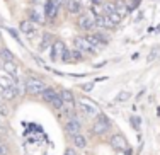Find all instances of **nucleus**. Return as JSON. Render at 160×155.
<instances>
[{"mask_svg":"<svg viewBox=\"0 0 160 155\" xmlns=\"http://www.w3.org/2000/svg\"><path fill=\"white\" fill-rule=\"evenodd\" d=\"M51 46H53V36L49 34V32H44L39 48H41V50H46V48H51Z\"/></svg>","mask_w":160,"mask_h":155,"instance_id":"obj_17","label":"nucleus"},{"mask_svg":"<svg viewBox=\"0 0 160 155\" xmlns=\"http://www.w3.org/2000/svg\"><path fill=\"white\" fill-rule=\"evenodd\" d=\"M53 3H55V5H58V7H62L63 3H65V0H53Z\"/></svg>","mask_w":160,"mask_h":155,"instance_id":"obj_35","label":"nucleus"},{"mask_svg":"<svg viewBox=\"0 0 160 155\" xmlns=\"http://www.w3.org/2000/svg\"><path fill=\"white\" fill-rule=\"evenodd\" d=\"M29 16H31L32 22H36V24H41V22H43V19H44L43 14H41L38 9H31V10H29Z\"/></svg>","mask_w":160,"mask_h":155,"instance_id":"obj_19","label":"nucleus"},{"mask_svg":"<svg viewBox=\"0 0 160 155\" xmlns=\"http://www.w3.org/2000/svg\"><path fill=\"white\" fill-rule=\"evenodd\" d=\"M102 9H104V14H106V16H109V14L114 12V3H111V2L102 3Z\"/></svg>","mask_w":160,"mask_h":155,"instance_id":"obj_26","label":"nucleus"},{"mask_svg":"<svg viewBox=\"0 0 160 155\" xmlns=\"http://www.w3.org/2000/svg\"><path fill=\"white\" fill-rule=\"evenodd\" d=\"M21 31L24 32V34H34L36 32V24H32V22H28V21H24V22H21Z\"/></svg>","mask_w":160,"mask_h":155,"instance_id":"obj_15","label":"nucleus"},{"mask_svg":"<svg viewBox=\"0 0 160 155\" xmlns=\"http://www.w3.org/2000/svg\"><path fill=\"white\" fill-rule=\"evenodd\" d=\"M111 147L114 150H126L128 148V142L124 140V137H121L119 133L111 137Z\"/></svg>","mask_w":160,"mask_h":155,"instance_id":"obj_9","label":"nucleus"},{"mask_svg":"<svg viewBox=\"0 0 160 155\" xmlns=\"http://www.w3.org/2000/svg\"><path fill=\"white\" fill-rule=\"evenodd\" d=\"M109 126H111V121H109L108 116L97 114V119H96V123H94V126H92V133L97 135V137H101V135L108 133Z\"/></svg>","mask_w":160,"mask_h":155,"instance_id":"obj_1","label":"nucleus"},{"mask_svg":"<svg viewBox=\"0 0 160 155\" xmlns=\"http://www.w3.org/2000/svg\"><path fill=\"white\" fill-rule=\"evenodd\" d=\"M129 97H131V92L124 90V92H119V94H118L114 101H116V102H124V101H128V99H129Z\"/></svg>","mask_w":160,"mask_h":155,"instance_id":"obj_24","label":"nucleus"},{"mask_svg":"<svg viewBox=\"0 0 160 155\" xmlns=\"http://www.w3.org/2000/svg\"><path fill=\"white\" fill-rule=\"evenodd\" d=\"M60 96H62V99H63V108L68 111V114H70V116H73L75 101H73L72 92H70V90H62V92H60Z\"/></svg>","mask_w":160,"mask_h":155,"instance_id":"obj_5","label":"nucleus"},{"mask_svg":"<svg viewBox=\"0 0 160 155\" xmlns=\"http://www.w3.org/2000/svg\"><path fill=\"white\" fill-rule=\"evenodd\" d=\"M77 2H80V0H77Z\"/></svg>","mask_w":160,"mask_h":155,"instance_id":"obj_37","label":"nucleus"},{"mask_svg":"<svg viewBox=\"0 0 160 155\" xmlns=\"http://www.w3.org/2000/svg\"><path fill=\"white\" fill-rule=\"evenodd\" d=\"M78 109L83 112V114L90 116V118H94V116L101 114V111H99V108L94 102H89V101H80V106Z\"/></svg>","mask_w":160,"mask_h":155,"instance_id":"obj_4","label":"nucleus"},{"mask_svg":"<svg viewBox=\"0 0 160 155\" xmlns=\"http://www.w3.org/2000/svg\"><path fill=\"white\" fill-rule=\"evenodd\" d=\"M58 5L53 3V0H46V9H44V14H46L48 19H55L56 14H58Z\"/></svg>","mask_w":160,"mask_h":155,"instance_id":"obj_11","label":"nucleus"},{"mask_svg":"<svg viewBox=\"0 0 160 155\" xmlns=\"http://www.w3.org/2000/svg\"><path fill=\"white\" fill-rule=\"evenodd\" d=\"M55 96H56V90H55V89H51V87H46V89L43 90V94H41L43 101H44V102H48V104L53 101V97H55Z\"/></svg>","mask_w":160,"mask_h":155,"instance_id":"obj_16","label":"nucleus"},{"mask_svg":"<svg viewBox=\"0 0 160 155\" xmlns=\"http://www.w3.org/2000/svg\"><path fill=\"white\" fill-rule=\"evenodd\" d=\"M90 14H92L94 17L104 16V9H102L101 3H92V7H90Z\"/></svg>","mask_w":160,"mask_h":155,"instance_id":"obj_21","label":"nucleus"},{"mask_svg":"<svg viewBox=\"0 0 160 155\" xmlns=\"http://www.w3.org/2000/svg\"><path fill=\"white\" fill-rule=\"evenodd\" d=\"M87 39L90 41V44H92L96 50L101 48V46H104V44H108V38L102 34V32H94V34L87 36Z\"/></svg>","mask_w":160,"mask_h":155,"instance_id":"obj_8","label":"nucleus"},{"mask_svg":"<svg viewBox=\"0 0 160 155\" xmlns=\"http://www.w3.org/2000/svg\"><path fill=\"white\" fill-rule=\"evenodd\" d=\"M158 55H160V46H155L153 50L150 51V55L147 56V62L148 63H152V62H155V60L158 58Z\"/></svg>","mask_w":160,"mask_h":155,"instance_id":"obj_23","label":"nucleus"},{"mask_svg":"<svg viewBox=\"0 0 160 155\" xmlns=\"http://www.w3.org/2000/svg\"><path fill=\"white\" fill-rule=\"evenodd\" d=\"M0 85H2L3 89H7V87H12V85H14V78H12V77H0Z\"/></svg>","mask_w":160,"mask_h":155,"instance_id":"obj_25","label":"nucleus"},{"mask_svg":"<svg viewBox=\"0 0 160 155\" xmlns=\"http://www.w3.org/2000/svg\"><path fill=\"white\" fill-rule=\"evenodd\" d=\"M77 26L82 31H92V29L96 28V17H94L92 14H82V16L78 17Z\"/></svg>","mask_w":160,"mask_h":155,"instance_id":"obj_3","label":"nucleus"},{"mask_svg":"<svg viewBox=\"0 0 160 155\" xmlns=\"http://www.w3.org/2000/svg\"><path fill=\"white\" fill-rule=\"evenodd\" d=\"M0 55H2V58L5 60V62H14V56L9 53V50H2V53H0Z\"/></svg>","mask_w":160,"mask_h":155,"instance_id":"obj_29","label":"nucleus"},{"mask_svg":"<svg viewBox=\"0 0 160 155\" xmlns=\"http://www.w3.org/2000/svg\"><path fill=\"white\" fill-rule=\"evenodd\" d=\"M73 43H75V48L80 51H87V53H96L97 50L90 44V41L87 39V38H83V36H78V38H75L73 39Z\"/></svg>","mask_w":160,"mask_h":155,"instance_id":"obj_6","label":"nucleus"},{"mask_svg":"<svg viewBox=\"0 0 160 155\" xmlns=\"http://www.w3.org/2000/svg\"><path fill=\"white\" fill-rule=\"evenodd\" d=\"M60 58L63 60V62H72V51L70 50H65L63 53H62V56Z\"/></svg>","mask_w":160,"mask_h":155,"instance_id":"obj_30","label":"nucleus"},{"mask_svg":"<svg viewBox=\"0 0 160 155\" xmlns=\"http://www.w3.org/2000/svg\"><path fill=\"white\" fill-rule=\"evenodd\" d=\"M94 89V84H83L82 85V90H85V92H89V90Z\"/></svg>","mask_w":160,"mask_h":155,"instance_id":"obj_33","label":"nucleus"},{"mask_svg":"<svg viewBox=\"0 0 160 155\" xmlns=\"http://www.w3.org/2000/svg\"><path fill=\"white\" fill-rule=\"evenodd\" d=\"M49 104H51L55 109H62L63 108V99H62V96H60V92H56V96L53 97V101Z\"/></svg>","mask_w":160,"mask_h":155,"instance_id":"obj_22","label":"nucleus"},{"mask_svg":"<svg viewBox=\"0 0 160 155\" xmlns=\"http://www.w3.org/2000/svg\"><path fill=\"white\" fill-rule=\"evenodd\" d=\"M65 130H67V133L70 135L72 138H73L75 135L80 133V130H82V124H80V121L77 119V116H70V121L67 123Z\"/></svg>","mask_w":160,"mask_h":155,"instance_id":"obj_7","label":"nucleus"},{"mask_svg":"<svg viewBox=\"0 0 160 155\" xmlns=\"http://www.w3.org/2000/svg\"><path fill=\"white\" fill-rule=\"evenodd\" d=\"M131 124L136 128V130L140 131V118H131Z\"/></svg>","mask_w":160,"mask_h":155,"instance_id":"obj_32","label":"nucleus"},{"mask_svg":"<svg viewBox=\"0 0 160 155\" xmlns=\"http://www.w3.org/2000/svg\"><path fill=\"white\" fill-rule=\"evenodd\" d=\"M67 9L70 14H78L82 10V3L77 2V0H67Z\"/></svg>","mask_w":160,"mask_h":155,"instance_id":"obj_14","label":"nucleus"},{"mask_svg":"<svg viewBox=\"0 0 160 155\" xmlns=\"http://www.w3.org/2000/svg\"><path fill=\"white\" fill-rule=\"evenodd\" d=\"M109 19H111V21L114 22V24H118V22H121V19H123V17H121V16H118V14H116V10H114L112 14H109Z\"/></svg>","mask_w":160,"mask_h":155,"instance_id":"obj_31","label":"nucleus"},{"mask_svg":"<svg viewBox=\"0 0 160 155\" xmlns=\"http://www.w3.org/2000/svg\"><path fill=\"white\" fill-rule=\"evenodd\" d=\"M73 143H75V147H78V148H85V147H87V140H85V137H83L82 133L75 135V137H73Z\"/></svg>","mask_w":160,"mask_h":155,"instance_id":"obj_20","label":"nucleus"},{"mask_svg":"<svg viewBox=\"0 0 160 155\" xmlns=\"http://www.w3.org/2000/svg\"><path fill=\"white\" fill-rule=\"evenodd\" d=\"M19 94V90L16 89V85H12V87H7V89H3V92H2V96L5 97L7 101H10V99H14Z\"/></svg>","mask_w":160,"mask_h":155,"instance_id":"obj_18","label":"nucleus"},{"mask_svg":"<svg viewBox=\"0 0 160 155\" xmlns=\"http://www.w3.org/2000/svg\"><path fill=\"white\" fill-rule=\"evenodd\" d=\"M65 50H67V46H65V43H63L62 39L53 41V46H51V58H53V60H58Z\"/></svg>","mask_w":160,"mask_h":155,"instance_id":"obj_10","label":"nucleus"},{"mask_svg":"<svg viewBox=\"0 0 160 155\" xmlns=\"http://www.w3.org/2000/svg\"><path fill=\"white\" fill-rule=\"evenodd\" d=\"M124 3H126V7L129 10H135L136 7H138V3H140V0H123Z\"/></svg>","mask_w":160,"mask_h":155,"instance_id":"obj_27","label":"nucleus"},{"mask_svg":"<svg viewBox=\"0 0 160 155\" xmlns=\"http://www.w3.org/2000/svg\"><path fill=\"white\" fill-rule=\"evenodd\" d=\"M3 153H5V150H3L2 147H0V155H3Z\"/></svg>","mask_w":160,"mask_h":155,"instance_id":"obj_36","label":"nucleus"},{"mask_svg":"<svg viewBox=\"0 0 160 155\" xmlns=\"http://www.w3.org/2000/svg\"><path fill=\"white\" fill-rule=\"evenodd\" d=\"M3 70L7 72V73L10 75L12 78H16V77H19V70H17V65L14 62H3Z\"/></svg>","mask_w":160,"mask_h":155,"instance_id":"obj_13","label":"nucleus"},{"mask_svg":"<svg viewBox=\"0 0 160 155\" xmlns=\"http://www.w3.org/2000/svg\"><path fill=\"white\" fill-rule=\"evenodd\" d=\"M65 155H77V152H75L73 148H67L65 150Z\"/></svg>","mask_w":160,"mask_h":155,"instance_id":"obj_34","label":"nucleus"},{"mask_svg":"<svg viewBox=\"0 0 160 155\" xmlns=\"http://www.w3.org/2000/svg\"><path fill=\"white\" fill-rule=\"evenodd\" d=\"M83 56H82V51L80 50H77V48H75V50H72V60H75V62H78V60H82Z\"/></svg>","mask_w":160,"mask_h":155,"instance_id":"obj_28","label":"nucleus"},{"mask_svg":"<svg viewBox=\"0 0 160 155\" xmlns=\"http://www.w3.org/2000/svg\"><path fill=\"white\" fill-rule=\"evenodd\" d=\"M44 89H46V85L39 78H28V82H26V92L31 96H39V94H43Z\"/></svg>","mask_w":160,"mask_h":155,"instance_id":"obj_2","label":"nucleus"},{"mask_svg":"<svg viewBox=\"0 0 160 155\" xmlns=\"http://www.w3.org/2000/svg\"><path fill=\"white\" fill-rule=\"evenodd\" d=\"M114 10H116V14L118 16H121V17H126L128 14H129V9L126 7V3L123 2V0H118L116 3H114Z\"/></svg>","mask_w":160,"mask_h":155,"instance_id":"obj_12","label":"nucleus"}]
</instances>
